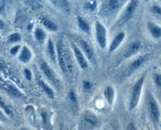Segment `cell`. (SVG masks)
<instances>
[{
    "mask_svg": "<svg viewBox=\"0 0 161 130\" xmlns=\"http://www.w3.org/2000/svg\"><path fill=\"white\" fill-rule=\"evenodd\" d=\"M100 125L101 121L97 114L91 110H86L80 117L77 130H96Z\"/></svg>",
    "mask_w": 161,
    "mask_h": 130,
    "instance_id": "obj_1",
    "label": "cell"
},
{
    "mask_svg": "<svg viewBox=\"0 0 161 130\" xmlns=\"http://www.w3.org/2000/svg\"><path fill=\"white\" fill-rule=\"evenodd\" d=\"M56 54L57 60H58V64L61 68V70L64 72V74L72 73V66L70 64V58H69V54L67 53V50L64 48V43L62 40H59L57 43L56 45Z\"/></svg>",
    "mask_w": 161,
    "mask_h": 130,
    "instance_id": "obj_2",
    "label": "cell"
},
{
    "mask_svg": "<svg viewBox=\"0 0 161 130\" xmlns=\"http://www.w3.org/2000/svg\"><path fill=\"white\" fill-rule=\"evenodd\" d=\"M145 77H146V75H143L142 76L140 77L139 79L135 82L133 88H132L128 107L130 111L135 110V108L137 107V106L138 105V103H139L140 101V98H141L142 90L143 85H144Z\"/></svg>",
    "mask_w": 161,
    "mask_h": 130,
    "instance_id": "obj_3",
    "label": "cell"
},
{
    "mask_svg": "<svg viewBox=\"0 0 161 130\" xmlns=\"http://www.w3.org/2000/svg\"><path fill=\"white\" fill-rule=\"evenodd\" d=\"M147 107L151 121L153 122L154 125H158L160 123V107H159L158 103H157L154 96L151 92H149V96H148Z\"/></svg>",
    "mask_w": 161,
    "mask_h": 130,
    "instance_id": "obj_4",
    "label": "cell"
},
{
    "mask_svg": "<svg viewBox=\"0 0 161 130\" xmlns=\"http://www.w3.org/2000/svg\"><path fill=\"white\" fill-rule=\"evenodd\" d=\"M124 1L119 0H109L105 2L103 7L102 8V13L103 15H114L124 6Z\"/></svg>",
    "mask_w": 161,
    "mask_h": 130,
    "instance_id": "obj_5",
    "label": "cell"
},
{
    "mask_svg": "<svg viewBox=\"0 0 161 130\" xmlns=\"http://www.w3.org/2000/svg\"><path fill=\"white\" fill-rule=\"evenodd\" d=\"M95 36L97 44L102 49H105L107 44V29L101 22L95 23Z\"/></svg>",
    "mask_w": 161,
    "mask_h": 130,
    "instance_id": "obj_6",
    "label": "cell"
},
{
    "mask_svg": "<svg viewBox=\"0 0 161 130\" xmlns=\"http://www.w3.org/2000/svg\"><path fill=\"white\" fill-rule=\"evenodd\" d=\"M39 68H40L41 71L43 73V75H45L46 78H47L52 84L54 85L57 87L59 86V80L57 78L54 71H53V69L49 66L47 62H46L44 60H40V62H39Z\"/></svg>",
    "mask_w": 161,
    "mask_h": 130,
    "instance_id": "obj_7",
    "label": "cell"
},
{
    "mask_svg": "<svg viewBox=\"0 0 161 130\" xmlns=\"http://www.w3.org/2000/svg\"><path fill=\"white\" fill-rule=\"evenodd\" d=\"M138 5V2L135 1V0H132L127 4L122 16H121L120 19H119V23L120 24H124V23H127L130 20H131L132 17L135 15Z\"/></svg>",
    "mask_w": 161,
    "mask_h": 130,
    "instance_id": "obj_8",
    "label": "cell"
},
{
    "mask_svg": "<svg viewBox=\"0 0 161 130\" xmlns=\"http://www.w3.org/2000/svg\"><path fill=\"white\" fill-rule=\"evenodd\" d=\"M148 60V55H143V56H138L135 60H134L131 63L128 65L127 69V75L130 76L135 71H136L138 69H139L143 64L146 63V61Z\"/></svg>",
    "mask_w": 161,
    "mask_h": 130,
    "instance_id": "obj_9",
    "label": "cell"
},
{
    "mask_svg": "<svg viewBox=\"0 0 161 130\" xmlns=\"http://www.w3.org/2000/svg\"><path fill=\"white\" fill-rule=\"evenodd\" d=\"M79 44H80V49L82 50L85 56L87 58L88 60L94 63L95 61V54H94V50L92 46L83 39H80Z\"/></svg>",
    "mask_w": 161,
    "mask_h": 130,
    "instance_id": "obj_10",
    "label": "cell"
},
{
    "mask_svg": "<svg viewBox=\"0 0 161 130\" xmlns=\"http://www.w3.org/2000/svg\"><path fill=\"white\" fill-rule=\"evenodd\" d=\"M72 49H73V53L74 55H75V60H76L77 63L80 65V67L82 69H83V70L87 68L88 66H89L88 61L86 60V57L85 56V55L82 52V50L76 45H75V44H72Z\"/></svg>",
    "mask_w": 161,
    "mask_h": 130,
    "instance_id": "obj_11",
    "label": "cell"
},
{
    "mask_svg": "<svg viewBox=\"0 0 161 130\" xmlns=\"http://www.w3.org/2000/svg\"><path fill=\"white\" fill-rule=\"evenodd\" d=\"M126 37V33L124 31H120V32L118 33L116 36L114 37V39L112 41L111 44H110L109 47H108V52L109 53H113L115 50H116L118 49V47L120 45V44L122 43L123 41L124 40Z\"/></svg>",
    "mask_w": 161,
    "mask_h": 130,
    "instance_id": "obj_12",
    "label": "cell"
},
{
    "mask_svg": "<svg viewBox=\"0 0 161 130\" xmlns=\"http://www.w3.org/2000/svg\"><path fill=\"white\" fill-rule=\"evenodd\" d=\"M31 58H32V53H31V49L27 45H24L19 53L18 60L21 63L27 64L31 60Z\"/></svg>",
    "mask_w": 161,
    "mask_h": 130,
    "instance_id": "obj_13",
    "label": "cell"
},
{
    "mask_svg": "<svg viewBox=\"0 0 161 130\" xmlns=\"http://www.w3.org/2000/svg\"><path fill=\"white\" fill-rule=\"evenodd\" d=\"M142 47V43L139 41H135V42H132L130 45H128V47L126 49L125 53H124V56L125 57H130V56H133L135 53H138Z\"/></svg>",
    "mask_w": 161,
    "mask_h": 130,
    "instance_id": "obj_14",
    "label": "cell"
},
{
    "mask_svg": "<svg viewBox=\"0 0 161 130\" xmlns=\"http://www.w3.org/2000/svg\"><path fill=\"white\" fill-rule=\"evenodd\" d=\"M38 83H39V86H40V88L42 89V90L44 92V93H45L46 95L49 97V98H50V99L54 98V96H55L54 92H53V90L52 89V88L50 87V86H49L47 82H45L43 80L39 79Z\"/></svg>",
    "mask_w": 161,
    "mask_h": 130,
    "instance_id": "obj_15",
    "label": "cell"
},
{
    "mask_svg": "<svg viewBox=\"0 0 161 130\" xmlns=\"http://www.w3.org/2000/svg\"><path fill=\"white\" fill-rule=\"evenodd\" d=\"M147 26L153 37L155 39H160L161 37V27L153 22H148Z\"/></svg>",
    "mask_w": 161,
    "mask_h": 130,
    "instance_id": "obj_16",
    "label": "cell"
},
{
    "mask_svg": "<svg viewBox=\"0 0 161 130\" xmlns=\"http://www.w3.org/2000/svg\"><path fill=\"white\" fill-rule=\"evenodd\" d=\"M42 119V128L44 130H51V124H50V117L47 111H42L40 114Z\"/></svg>",
    "mask_w": 161,
    "mask_h": 130,
    "instance_id": "obj_17",
    "label": "cell"
},
{
    "mask_svg": "<svg viewBox=\"0 0 161 130\" xmlns=\"http://www.w3.org/2000/svg\"><path fill=\"white\" fill-rule=\"evenodd\" d=\"M104 96L105 98L106 99L107 103L109 105H112L115 99V89L112 86H107L106 89L104 91Z\"/></svg>",
    "mask_w": 161,
    "mask_h": 130,
    "instance_id": "obj_18",
    "label": "cell"
},
{
    "mask_svg": "<svg viewBox=\"0 0 161 130\" xmlns=\"http://www.w3.org/2000/svg\"><path fill=\"white\" fill-rule=\"evenodd\" d=\"M47 53H48L49 56H50V60H51L53 62H55L57 58L56 49H55L54 44H53V42L52 41L51 39H49L48 41H47Z\"/></svg>",
    "mask_w": 161,
    "mask_h": 130,
    "instance_id": "obj_19",
    "label": "cell"
},
{
    "mask_svg": "<svg viewBox=\"0 0 161 130\" xmlns=\"http://www.w3.org/2000/svg\"><path fill=\"white\" fill-rule=\"evenodd\" d=\"M5 89L6 90V92L9 94L10 96L14 97H20L23 96L22 92L16 87L13 84H6L4 86Z\"/></svg>",
    "mask_w": 161,
    "mask_h": 130,
    "instance_id": "obj_20",
    "label": "cell"
},
{
    "mask_svg": "<svg viewBox=\"0 0 161 130\" xmlns=\"http://www.w3.org/2000/svg\"><path fill=\"white\" fill-rule=\"evenodd\" d=\"M77 24H78L80 29L82 30L83 32L86 33V34H89L91 32V26H90L89 23L83 17H77Z\"/></svg>",
    "mask_w": 161,
    "mask_h": 130,
    "instance_id": "obj_21",
    "label": "cell"
},
{
    "mask_svg": "<svg viewBox=\"0 0 161 130\" xmlns=\"http://www.w3.org/2000/svg\"><path fill=\"white\" fill-rule=\"evenodd\" d=\"M41 23H42V25H43L47 30H49V31H58V28L56 23H55L54 22L52 21L51 20L47 18V17H42V18H41Z\"/></svg>",
    "mask_w": 161,
    "mask_h": 130,
    "instance_id": "obj_22",
    "label": "cell"
},
{
    "mask_svg": "<svg viewBox=\"0 0 161 130\" xmlns=\"http://www.w3.org/2000/svg\"><path fill=\"white\" fill-rule=\"evenodd\" d=\"M34 35L36 40L39 42V43H42L44 41L47 39V34H46L45 31L41 28H36L34 31Z\"/></svg>",
    "mask_w": 161,
    "mask_h": 130,
    "instance_id": "obj_23",
    "label": "cell"
},
{
    "mask_svg": "<svg viewBox=\"0 0 161 130\" xmlns=\"http://www.w3.org/2000/svg\"><path fill=\"white\" fill-rule=\"evenodd\" d=\"M0 109L3 110V111L4 112V114L9 117H13L14 114H13V111L11 110L10 107L7 104V103L5 102V100L0 96Z\"/></svg>",
    "mask_w": 161,
    "mask_h": 130,
    "instance_id": "obj_24",
    "label": "cell"
},
{
    "mask_svg": "<svg viewBox=\"0 0 161 130\" xmlns=\"http://www.w3.org/2000/svg\"><path fill=\"white\" fill-rule=\"evenodd\" d=\"M52 3H53V4H54L55 6H58L60 9H62V10L66 11V12H69V2H67V1H52Z\"/></svg>",
    "mask_w": 161,
    "mask_h": 130,
    "instance_id": "obj_25",
    "label": "cell"
},
{
    "mask_svg": "<svg viewBox=\"0 0 161 130\" xmlns=\"http://www.w3.org/2000/svg\"><path fill=\"white\" fill-rule=\"evenodd\" d=\"M7 40H8V42H10V43H15V42H18L21 40V35H20V33H18V32L12 33V34H9V35Z\"/></svg>",
    "mask_w": 161,
    "mask_h": 130,
    "instance_id": "obj_26",
    "label": "cell"
},
{
    "mask_svg": "<svg viewBox=\"0 0 161 130\" xmlns=\"http://www.w3.org/2000/svg\"><path fill=\"white\" fill-rule=\"evenodd\" d=\"M84 7L86 8V9H88V10H91V11L95 10V9L97 8V1L86 2V3H85Z\"/></svg>",
    "mask_w": 161,
    "mask_h": 130,
    "instance_id": "obj_27",
    "label": "cell"
},
{
    "mask_svg": "<svg viewBox=\"0 0 161 130\" xmlns=\"http://www.w3.org/2000/svg\"><path fill=\"white\" fill-rule=\"evenodd\" d=\"M69 99L70 100V102L73 104H76L77 103V96L75 92L73 90H71L69 92Z\"/></svg>",
    "mask_w": 161,
    "mask_h": 130,
    "instance_id": "obj_28",
    "label": "cell"
},
{
    "mask_svg": "<svg viewBox=\"0 0 161 130\" xmlns=\"http://www.w3.org/2000/svg\"><path fill=\"white\" fill-rule=\"evenodd\" d=\"M24 75H25V78H26L28 81H31V78H32V75H31V70L28 68L24 69Z\"/></svg>",
    "mask_w": 161,
    "mask_h": 130,
    "instance_id": "obj_29",
    "label": "cell"
},
{
    "mask_svg": "<svg viewBox=\"0 0 161 130\" xmlns=\"http://www.w3.org/2000/svg\"><path fill=\"white\" fill-rule=\"evenodd\" d=\"M153 81L157 86L161 87V75L160 74H156L153 76Z\"/></svg>",
    "mask_w": 161,
    "mask_h": 130,
    "instance_id": "obj_30",
    "label": "cell"
},
{
    "mask_svg": "<svg viewBox=\"0 0 161 130\" xmlns=\"http://www.w3.org/2000/svg\"><path fill=\"white\" fill-rule=\"evenodd\" d=\"M21 49V46L20 45H14V47H12L10 49V54H12L13 56H15L17 55V53H19V51Z\"/></svg>",
    "mask_w": 161,
    "mask_h": 130,
    "instance_id": "obj_31",
    "label": "cell"
},
{
    "mask_svg": "<svg viewBox=\"0 0 161 130\" xmlns=\"http://www.w3.org/2000/svg\"><path fill=\"white\" fill-rule=\"evenodd\" d=\"M0 122H4V123H8L9 122V117L4 114V112L1 109H0Z\"/></svg>",
    "mask_w": 161,
    "mask_h": 130,
    "instance_id": "obj_32",
    "label": "cell"
},
{
    "mask_svg": "<svg viewBox=\"0 0 161 130\" xmlns=\"http://www.w3.org/2000/svg\"><path fill=\"white\" fill-rule=\"evenodd\" d=\"M83 89H84L85 90L89 91L91 90V88H92V84H91L89 81H83Z\"/></svg>",
    "mask_w": 161,
    "mask_h": 130,
    "instance_id": "obj_33",
    "label": "cell"
},
{
    "mask_svg": "<svg viewBox=\"0 0 161 130\" xmlns=\"http://www.w3.org/2000/svg\"><path fill=\"white\" fill-rule=\"evenodd\" d=\"M152 11L156 14L161 15V7L159 6H153L152 8Z\"/></svg>",
    "mask_w": 161,
    "mask_h": 130,
    "instance_id": "obj_34",
    "label": "cell"
},
{
    "mask_svg": "<svg viewBox=\"0 0 161 130\" xmlns=\"http://www.w3.org/2000/svg\"><path fill=\"white\" fill-rule=\"evenodd\" d=\"M127 130H138L137 129V127L136 125H135V122H130V123L128 124V125H127Z\"/></svg>",
    "mask_w": 161,
    "mask_h": 130,
    "instance_id": "obj_35",
    "label": "cell"
},
{
    "mask_svg": "<svg viewBox=\"0 0 161 130\" xmlns=\"http://www.w3.org/2000/svg\"><path fill=\"white\" fill-rule=\"evenodd\" d=\"M4 6H5V3L3 1H0V12L4 9Z\"/></svg>",
    "mask_w": 161,
    "mask_h": 130,
    "instance_id": "obj_36",
    "label": "cell"
},
{
    "mask_svg": "<svg viewBox=\"0 0 161 130\" xmlns=\"http://www.w3.org/2000/svg\"><path fill=\"white\" fill-rule=\"evenodd\" d=\"M4 27H5L4 22H3V20L0 18V28H1V29H3V28H4Z\"/></svg>",
    "mask_w": 161,
    "mask_h": 130,
    "instance_id": "obj_37",
    "label": "cell"
},
{
    "mask_svg": "<svg viewBox=\"0 0 161 130\" xmlns=\"http://www.w3.org/2000/svg\"><path fill=\"white\" fill-rule=\"evenodd\" d=\"M20 130H30V129H28V128H21Z\"/></svg>",
    "mask_w": 161,
    "mask_h": 130,
    "instance_id": "obj_38",
    "label": "cell"
},
{
    "mask_svg": "<svg viewBox=\"0 0 161 130\" xmlns=\"http://www.w3.org/2000/svg\"><path fill=\"white\" fill-rule=\"evenodd\" d=\"M2 66H3V65H2V64H1V62H0V67H2Z\"/></svg>",
    "mask_w": 161,
    "mask_h": 130,
    "instance_id": "obj_39",
    "label": "cell"
},
{
    "mask_svg": "<svg viewBox=\"0 0 161 130\" xmlns=\"http://www.w3.org/2000/svg\"><path fill=\"white\" fill-rule=\"evenodd\" d=\"M60 130H66V129H63V128H61V129Z\"/></svg>",
    "mask_w": 161,
    "mask_h": 130,
    "instance_id": "obj_40",
    "label": "cell"
},
{
    "mask_svg": "<svg viewBox=\"0 0 161 130\" xmlns=\"http://www.w3.org/2000/svg\"><path fill=\"white\" fill-rule=\"evenodd\" d=\"M140 130H144V129H143V128H142V129H140Z\"/></svg>",
    "mask_w": 161,
    "mask_h": 130,
    "instance_id": "obj_41",
    "label": "cell"
},
{
    "mask_svg": "<svg viewBox=\"0 0 161 130\" xmlns=\"http://www.w3.org/2000/svg\"><path fill=\"white\" fill-rule=\"evenodd\" d=\"M148 130H151V129H149V128H148Z\"/></svg>",
    "mask_w": 161,
    "mask_h": 130,
    "instance_id": "obj_42",
    "label": "cell"
},
{
    "mask_svg": "<svg viewBox=\"0 0 161 130\" xmlns=\"http://www.w3.org/2000/svg\"><path fill=\"white\" fill-rule=\"evenodd\" d=\"M160 126H161V122H160Z\"/></svg>",
    "mask_w": 161,
    "mask_h": 130,
    "instance_id": "obj_43",
    "label": "cell"
},
{
    "mask_svg": "<svg viewBox=\"0 0 161 130\" xmlns=\"http://www.w3.org/2000/svg\"><path fill=\"white\" fill-rule=\"evenodd\" d=\"M160 65H161V62H160Z\"/></svg>",
    "mask_w": 161,
    "mask_h": 130,
    "instance_id": "obj_44",
    "label": "cell"
},
{
    "mask_svg": "<svg viewBox=\"0 0 161 130\" xmlns=\"http://www.w3.org/2000/svg\"></svg>",
    "mask_w": 161,
    "mask_h": 130,
    "instance_id": "obj_45",
    "label": "cell"
}]
</instances>
